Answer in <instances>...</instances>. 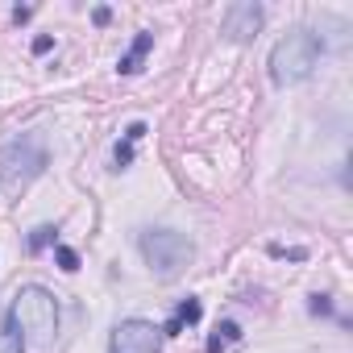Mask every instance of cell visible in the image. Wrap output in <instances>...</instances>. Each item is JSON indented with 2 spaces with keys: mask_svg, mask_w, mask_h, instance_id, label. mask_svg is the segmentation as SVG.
<instances>
[{
  "mask_svg": "<svg viewBox=\"0 0 353 353\" xmlns=\"http://www.w3.org/2000/svg\"><path fill=\"white\" fill-rule=\"evenodd\" d=\"M237 341H241V328H237L233 320H225V324L208 336V353H225V349H229V345H237Z\"/></svg>",
  "mask_w": 353,
  "mask_h": 353,
  "instance_id": "9",
  "label": "cell"
},
{
  "mask_svg": "<svg viewBox=\"0 0 353 353\" xmlns=\"http://www.w3.org/2000/svg\"><path fill=\"white\" fill-rule=\"evenodd\" d=\"M137 250H141L145 266H150L158 279H166V283L179 279L183 266L196 258V241L183 237V233H174V229H145V233L137 237Z\"/></svg>",
  "mask_w": 353,
  "mask_h": 353,
  "instance_id": "3",
  "label": "cell"
},
{
  "mask_svg": "<svg viewBox=\"0 0 353 353\" xmlns=\"http://www.w3.org/2000/svg\"><path fill=\"white\" fill-rule=\"evenodd\" d=\"M50 46H54V38H46V34H42V38H34V54H46Z\"/></svg>",
  "mask_w": 353,
  "mask_h": 353,
  "instance_id": "16",
  "label": "cell"
},
{
  "mask_svg": "<svg viewBox=\"0 0 353 353\" xmlns=\"http://www.w3.org/2000/svg\"><path fill=\"white\" fill-rule=\"evenodd\" d=\"M0 353H26V336L21 328L5 316V324H0Z\"/></svg>",
  "mask_w": 353,
  "mask_h": 353,
  "instance_id": "10",
  "label": "cell"
},
{
  "mask_svg": "<svg viewBox=\"0 0 353 353\" xmlns=\"http://www.w3.org/2000/svg\"><path fill=\"white\" fill-rule=\"evenodd\" d=\"M46 162H50V154H46V145L38 141V137H21V141H13L5 154H0V196H21L38 174L46 170Z\"/></svg>",
  "mask_w": 353,
  "mask_h": 353,
  "instance_id": "4",
  "label": "cell"
},
{
  "mask_svg": "<svg viewBox=\"0 0 353 353\" xmlns=\"http://www.w3.org/2000/svg\"><path fill=\"white\" fill-rule=\"evenodd\" d=\"M270 258H287V262H303L307 258V250H299V245H270Z\"/></svg>",
  "mask_w": 353,
  "mask_h": 353,
  "instance_id": "13",
  "label": "cell"
},
{
  "mask_svg": "<svg viewBox=\"0 0 353 353\" xmlns=\"http://www.w3.org/2000/svg\"><path fill=\"white\" fill-rule=\"evenodd\" d=\"M108 353H162V332L150 320H121L108 336Z\"/></svg>",
  "mask_w": 353,
  "mask_h": 353,
  "instance_id": "5",
  "label": "cell"
},
{
  "mask_svg": "<svg viewBox=\"0 0 353 353\" xmlns=\"http://www.w3.org/2000/svg\"><path fill=\"white\" fill-rule=\"evenodd\" d=\"M54 258H59V266H63L67 274H75V270H79V254H75L71 245H54Z\"/></svg>",
  "mask_w": 353,
  "mask_h": 353,
  "instance_id": "12",
  "label": "cell"
},
{
  "mask_svg": "<svg viewBox=\"0 0 353 353\" xmlns=\"http://www.w3.org/2000/svg\"><path fill=\"white\" fill-rule=\"evenodd\" d=\"M262 21H266V9L258 5V0H237V5H229V9H225L221 34H225L229 42L245 46V42H254V38H258Z\"/></svg>",
  "mask_w": 353,
  "mask_h": 353,
  "instance_id": "6",
  "label": "cell"
},
{
  "mask_svg": "<svg viewBox=\"0 0 353 353\" xmlns=\"http://www.w3.org/2000/svg\"><path fill=\"white\" fill-rule=\"evenodd\" d=\"M307 312H312V316H332V299H328V295H312V299H307Z\"/></svg>",
  "mask_w": 353,
  "mask_h": 353,
  "instance_id": "14",
  "label": "cell"
},
{
  "mask_svg": "<svg viewBox=\"0 0 353 353\" xmlns=\"http://www.w3.org/2000/svg\"><path fill=\"white\" fill-rule=\"evenodd\" d=\"M320 54H324V38L312 34V30H291L274 42L270 50V83L274 88H291V83H303L316 67H320Z\"/></svg>",
  "mask_w": 353,
  "mask_h": 353,
  "instance_id": "1",
  "label": "cell"
},
{
  "mask_svg": "<svg viewBox=\"0 0 353 353\" xmlns=\"http://www.w3.org/2000/svg\"><path fill=\"white\" fill-rule=\"evenodd\" d=\"M125 137H129V141H133V145H137V141H141V137H145V121H133V125H129V129H125Z\"/></svg>",
  "mask_w": 353,
  "mask_h": 353,
  "instance_id": "15",
  "label": "cell"
},
{
  "mask_svg": "<svg viewBox=\"0 0 353 353\" xmlns=\"http://www.w3.org/2000/svg\"><path fill=\"white\" fill-rule=\"evenodd\" d=\"M150 50H154V34H145V30H141V34H137V38L129 42V50L121 54V63H117V71H121V75H137Z\"/></svg>",
  "mask_w": 353,
  "mask_h": 353,
  "instance_id": "8",
  "label": "cell"
},
{
  "mask_svg": "<svg viewBox=\"0 0 353 353\" xmlns=\"http://www.w3.org/2000/svg\"><path fill=\"white\" fill-rule=\"evenodd\" d=\"M30 17H34V9H30V5H17V9H13V21H30Z\"/></svg>",
  "mask_w": 353,
  "mask_h": 353,
  "instance_id": "17",
  "label": "cell"
},
{
  "mask_svg": "<svg viewBox=\"0 0 353 353\" xmlns=\"http://www.w3.org/2000/svg\"><path fill=\"white\" fill-rule=\"evenodd\" d=\"M200 316H204V307H200V299L196 295H188V299H179V307H174V316L158 328L162 336H179L183 328H192V324H200Z\"/></svg>",
  "mask_w": 353,
  "mask_h": 353,
  "instance_id": "7",
  "label": "cell"
},
{
  "mask_svg": "<svg viewBox=\"0 0 353 353\" xmlns=\"http://www.w3.org/2000/svg\"><path fill=\"white\" fill-rule=\"evenodd\" d=\"M9 320L21 328V336H30L38 345H50L54 332H59V299L46 287L26 283V287H17V295L9 303Z\"/></svg>",
  "mask_w": 353,
  "mask_h": 353,
  "instance_id": "2",
  "label": "cell"
},
{
  "mask_svg": "<svg viewBox=\"0 0 353 353\" xmlns=\"http://www.w3.org/2000/svg\"><path fill=\"white\" fill-rule=\"evenodd\" d=\"M108 17H112V9H104V5L92 13V21H96V26H108Z\"/></svg>",
  "mask_w": 353,
  "mask_h": 353,
  "instance_id": "18",
  "label": "cell"
},
{
  "mask_svg": "<svg viewBox=\"0 0 353 353\" xmlns=\"http://www.w3.org/2000/svg\"><path fill=\"white\" fill-rule=\"evenodd\" d=\"M46 245H59V229H54V225H38V229L30 233V254H42Z\"/></svg>",
  "mask_w": 353,
  "mask_h": 353,
  "instance_id": "11",
  "label": "cell"
}]
</instances>
